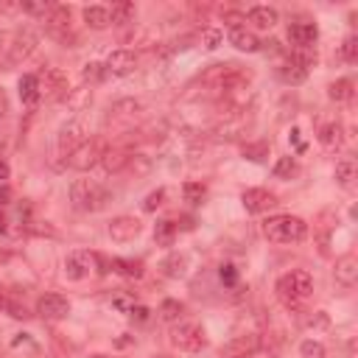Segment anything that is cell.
<instances>
[{
	"mask_svg": "<svg viewBox=\"0 0 358 358\" xmlns=\"http://www.w3.org/2000/svg\"><path fill=\"white\" fill-rule=\"evenodd\" d=\"M36 45H39V34L34 31V25H22V28H14L11 34H6L3 42H0V64H3V70L25 62L36 50Z\"/></svg>",
	"mask_w": 358,
	"mask_h": 358,
	"instance_id": "6da1fadb",
	"label": "cell"
},
{
	"mask_svg": "<svg viewBox=\"0 0 358 358\" xmlns=\"http://www.w3.org/2000/svg\"><path fill=\"white\" fill-rule=\"evenodd\" d=\"M274 291L285 308H302L308 302V296L313 294V274L305 268H294L277 280Z\"/></svg>",
	"mask_w": 358,
	"mask_h": 358,
	"instance_id": "7a4b0ae2",
	"label": "cell"
},
{
	"mask_svg": "<svg viewBox=\"0 0 358 358\" xmlns=\"http://www.w3.org/2000/svg\"><path fill=\"white\" fill-rule=\"evenodd\" d=\"M263 235L271 243H299L308 235V224L299 215H271L263 221Z\"/></svg>",
	"mask_w": 358,
	"mask_h": 358,
	"instance_id": "3957f363",
	"label": "cell"
},
{
	"mask_svg": "<svg viewBox=\"0 0 358 358\" xmlns=\"http://www.w3.org/2000/svg\"><path fill=\"white\" fill-rule=\"evenodd\" d=\"M106 199H109V193H106L95 179H76V182L70 185V201H73V207L81 210V213H95V210H101V207L106 204Z\"/></svg>",
	"mask_w": 358,
	"mask_h": 358,
	"instance_id": "277c9868",
	"label": "cell"
},
{
	"mask_svg": "<svg viewBox=\"0 0 358 358\" xmlns=\"http://www.w3.org/2000/svg\"><path fill=\"white\" fill-rule=\"evenodd\" d=\"M70 20H73V17H70V8H67V6H53L50 14L45 17V31H48V36H53L56 42H62V45H67V48H76L78 34L73 31V22H70Z\"/></svg>",
	"mask_w": 358,
	"mask_h": 358,
	"instance_id": "5b68a950",
	"label": "cell"
},
{
	"mask_svg": "<svg viewBox=\"0 0 358 358\" xmlns=\"http://www.w3.org/2000/svg\"><path fill=\"white\" fill-rule=\"evenodd\" d=\"M168 338L182 352H199V350L207 347V336H204V327L199 322H179V324H173Z\"/></svg>",
	"mask_w": 358,
	"mask_h": 358,
	"instance_id": "8992f818",
	"label": "cell"
},
{
	"mask_svg": "<svg viewBox=\"0 0 358 358\" xmlns=\"http://www.w3.org/2000/svg\"><path fill=\"white\" fill-rule=\"evenodd\" d=\"M36 78H39V98H45V101L67 98L70 81H67V73H64V70H59V67H45Z\"/></svg>",
	"mask_w": 358,
	"mask_h": 358,
	"instance_id": "52a82bcc",
	"label": "cell"
},
{
	"mask_svg": "<svg viewBox=\"0 0 358 358\" xmlns=\"http://www.w3.org/2000/svg\"><path fill=\"white\" fill-rule=\"evenodd\" d=\"M103 140L101 137H92V140H84L70 157H67V165L73 168V171H90V168H95L98 162H101V157H103Z\"/></svg>",
	"mask_w": 358,
	"mask_h": 358,
	"instance_id": "ba28073f",
	"label": "cell"
},
{
	"mask_svg": "<svg viewBox=\"0 0 358 358\" xmlns=\"http://www.w3.org/2000/svg\"><path fill=\"white\" fill-rule=\"evenodd\" d=\"M84 140H87V126H84L81 117H73V120H67V123L59 129V134H56V151H59L62 157H70Z\"/></svg>",
	"mask_w": 358,
	"mask_h": 358,
	"instance_id": "9c48e42d",
	"label": "cell"
},
{
	"mask_svg": "<svg viewBox=\"0 0 358 358\" xmlns=\"http://www.w3.org/2000/svg\"><path fill=\"white\" fill-rule=\"evenodd\" d=\"M101 263V257L95 252H87V249H76L64 257V277L67 280H84L90 277V271Z\"/></svg>",
	"mask_w": 358,
	"mask_h": 358,
	"instance_id": "30bf717a",
	"label": "cell"
},
{
	"mask_svg": "<svg viewBox=\"0 0 358 358\" xmlns=\"http://www.w3.org/2000/svg\"><path fill=\"white\" fill-rule=\"evenodd\" d=\"M36 313H39L42 319L59 322V319H64V316L70 313V299L62 296V294H45V296H39V302H36Z\"/></svg>",
	"mask_w": 358,
	"mask_h": 358,
	"instance_id": "8fae6325",
	"label": "cell"
},
{
	"mask_svg": "<svg viewBox=\"0 0 358 358\" xmlns=\"http://www.w3.org/2000/svg\"><path fill=\"white\" fill-rule=\"evenodd\" d=\"M140 221L134 218V215H117V218H112L109 221V238L115 241V243H129V241H134L137 235H140Z\"/></svg>",
	"mask_w": 358,
	"mask_h": 358,
	"instance_id": "7c38bea8",
	"label": "cell"
},
{
	"mask_svg": "<svg viewBox=\"0 0 358 358\" xmlns=\"http://www.w3.org/2000/svg\"><path fill=\"white\" fill-rule=\"evenodd\" d=\"M241 201H243V207L249 213H266V210H271L277 204V196L271 190H266V187H246L241 193Z\"/></svg>",
	"mask_w": 358,
	"mask_h": 358,
	"instance_id": "4fadbf2b",
	"label": "cell"
},
{
	"mask_svg": "<svg viewBox=\"0 0 358 358\" xmlns=\"http://www.w3.org/2000/svg\"><path fill=\"white\" fill-rule=\"evenodd\" d=\"M257 347H260V336L257 333H243V336H235L232 341H227L221 347V358H243Z\"/></svg>",
	"mask_w": 358,
	"mask_h": 358,
	"instance_id": "5bb4252c",
	"label": "cell"
},
{
	"mask_svg": "<svg viewBox=\"0 0 358 358\" xmlns=\"http://www.w3.org/2000/svg\"><path fill=\"white\" fill-rule=\"evenodd\" d=\"M106 73L112 76H129L134 67H137V56L129 50V48H120V50H112L109 59H106Z\"/></svg>",
	"mask_w": 358,
	"mask_h": 358,
	"instance_id": "9a60e30c",
	"label": "cell"
},
{
	"mask_svg": "<svg viewBox=\"0 0 358 358\" xmlns=\"http://www.w3.org/2000/svg\"><path fill=\"white\" fill-rule=\"evenodd\" d=\"M333 274H336V282H338V285L352 288V285L358 282V257H355V255H344V257H338Z\"/></svg>",
	"mask_w": 358,
	"mask_h": 358,
	"instance_id": "2e32d148",
	"label": "cell"
},
{
	"mask_svg": "<svg viewBox=\"0 0 358 358\" xmlns=\"http://www.w3.org/2000/svg\"><path fill=\"white\" fill-rule=\"evenodd\" d=\"M288 39L296 48H313V42L319 39V28H316V22H291L288 25Z\"/></svg>",
	"mask_w": 358,
	"mask_h": 358,
	"instance_id": "e0dca14e",
	"label": "cell"
},
{
	"mask_svg": "<svg viewBox=\"0 0 358 358\" xmlns=\"http://www.w3.org/2000/svg\"><path fill=\"white\" fill-rule=\"evenodd\" d=\"M277 78L282 81V84H302L305 78H308V67H302L299 62H294L291 56H285L280 64H277Z\"/></svg>",
	"mask_w": 358,
	"mask_h": 358,
	"instance_id": "ac0fdd59",
	"label": "cell"
},
{
	"mask_svg": "<svg viewBox=\"0 0 358 358\" xmlns=\"http://www.w3.org/2000/svg\"><path fill=\"white\" fill-rule=\"evenodd\" d=\"M246 20H249L255 28L268 31V28H274V25H277L280 14H277V8H271V6H252V8L246 11Z\"/></svg>",
	"mask_w": 358,
	"mask_h": 358,
	"instance_id": "d6986e66",
	"label": "cell"
},
{
	"mask_svg": "<svg viewBox=\"0 0 358 358\" xmlns=\"http://www.w3.org/2000/svg\"><path fill=\"white\" fill-rule=\"evenodd\" d=\"M229 45L238 48V50H243V53H257L263 42L252 31H246V28H232L229 31Z\"/></svg>",
	"mask_w": 358,
	"mask_h": 358,
	"instance_id": "ffe728a7",
	"label": "cell"
},
{
	"mask_svg": "<svg viewBox=\"0 0 358 358\" xmlns=\"http://www.w3.org/2000/svg\"><path fill=\"white\" fill-rule=\"evenodd\" d=\"M319 145L322 148H327V151H336V148H341V143H344V129H341V123H324L322 129H319Z\"/></svg>",
	"mask_w": 358,
	"mask_h": 358,
	"instance_id": "44dd1931",
	"label": "cell"
},
{
	"mask_svg": "<svg viewBox=\"0 0 358 358\" xmlns=\"http://www.w3.org/2000/svg\"><path fill=\"white\" fill-rule=\"evenodd\" d=\"M129 157L131 154L126 148H106L103 157H101V165H103L106 173H117V171H123L129 165Z\"/></svg>",
	"mask_w": 358,
	"mask_h": 358,
	"instance_id": "7402d4cb",
	"label": "cell"
},
{
	"mask_svg": "<svg viewBox=\"0 0 358 358\" xmlns=\"http://www.w3.org/2000/svg\"><path fill=\"white\" fill-rule=\"evenodd\" d=\"M109 268L117 271L126 280H140L143 277V263L140 260H131V257H112L109 260Z\"/></svg>",
	"mask_w": 358,
	"mask_h": 358,
	"instance_id": "603a6c76",
	"label": "cell"
},
{
	"mask_svg": "<svg viewBox=\"0 0 358 358\" xmlns=\"http://www.w3.org/2000/svg\"><path fill=\"white\" fill-rule=\"evenodd\" d=\"M134 17H137V8H134V3H129V0H117V3H112V8H109L112 25H131Z\"/></svg>",
	"mask_w": 358,
	"mask_h": 358,
	"instance_id": "cb8c5ba5",
	"label": "cell"
},
{
	"mask_svg": "<svg viewBox=\"0 0 358 358\" xmlns=\"http://www.w3.org/2000/svg\"><path fill=\"white\" fill-rule=\"evenodd\" d=\"M84 22H87L90 28H95V31L109 28V25H112L109 8H106V6H87V8H84Z\"/></svg>",
	"mask_w": 358,
	"mask_h": 358,
	"instance_id": "d4e9b609",
	"label": "cell"
},
{
	"mask_svg": "<svg viewBox=\"0 0 358 358\" xmlns=\"http://www.w3.org/2000/svg\"><path fill=\"white\" fill-rule=\"evenodd\" d=\"M355 176H358L355 159H352V157H341V159L336 162V182H338L341 187H352Z\"/></svg>",
	"mask_w": 358,
	"mask_h": 358,
	"instance_id": "484cf974",
	"label": "cell"
},
{
	"mask_svg": "<svg viewBox=\"0 0 358 358\" xmlns=\"http://www.w3.org/2000/svg\"><path fill=\"white\" fill-rule=\"evenodd\" d=\"M17 90H20V98H22V103H36L39 101V78L36 76H22L20 81H17Z\"/></svg>",
	"mask_w": 358,
	"mask_h": 358,
	"instance_id": "4316f807",
	"label": "cell"
},
{
	"mask_svg": "<svg viewBox=\"0 0 358 358\" xmlns=\"http://www.w3.org/2000/svg\"><path fill=\"white\" fill-rule=\"evenodd\" d=\"M140 109H143V103H140V101H134V98H123V101L112 103L109 117H115V120H131Z\"/></svg>",
	"mask_w": 358,
	"mask_h": 358,
	"instance_id": "83f0119b",
	"label": "cell"
},
{
	"mask_svg": "<svg viewBox=\"0 0 358 358\" xmlns=\"http://www.w3.org/2000/svg\"><path fill=\"white\" fill-rule=\"evenodd\" d=\"M162 274L165 277H171V280H179V277H185V271H187V255H171V257H165L162 260Z\"/></svg>",
	"mask_w": 358,
	"mask_h": 358,
	"instance_id": "f1b7e54d",
	"label": "cell"
},
{
	"mask_svg": "<svg viewBox=\"0 0 358 358\" xmlns=\"http://www.w3.org/2000/svg\"><path fill=\"white\" fill-rule=\"evenodd\" d=\"M90 101H92V90L90 87H78V90H70L67 92V106L73 112H84L90 106Z\"/></svg>",
	"mask_w": 358,
	"mask_h": 358,
	"instance_id": "f546056e",
	"label": "cell"
},
{
	"mask_svg": "<svg viewBox=\"0 0 358 358\" xmlns=\"http://www.w3.org/2000/svg\"><path fill=\"white\" fill-rule=\"evenodd\" d=\"M154 241L159 243V246H171L173 241H176V224L173 221H157L154 224Z\"/></svg>",
	"mask_w": 358,
	"mask_h": 358,
	"instance_id": "4dcf8cb0",
	"label": "cell"
},
{
	"mask_svg": "<svg viewBox=\"0 0 358 358\" xmlns=\"http://www.w3.org/2000/svg\"><path fill=\"white\" fill-rule=\"evenodd\" d=\"M0 310H6V313L14 316V319H28V316H31L22 302H17L14 296H6V294H0Z\"/></svg>",
	"mask_w": 358,
	"mask_h": 358,
	"instance_id": "1f68e13d",
	"label": "cell"
},
{
	"mask_svg": "<svg viewBox=\"0 0 358 358\" xmlns=\"http://www.w3.org/2000/svg\"><path fill=\"white\" fill-rule=\"evenodd\" d=\"M327 95H330V101H347V98L352 95V81H350V78L333 81V84L327 87Z\"/></svg>",
	"mask_w": 358,
	"mask_h": 358,
	"instance_id": "d6a6232c",
	"label": "cell"
},
{
	"mask_svg": "<svg viewBox=\"0 0 358 358\" xmlns=\"http://www.w3.org/2000/svg\"><path fill=\"white\" fill-rule=\"evenodd\" d=\"M182 313H185V305H182L179 299H162V305H159V316H162L165 322H176Z\"/></svg>",
	"mask_w": 358,
	"mask_h": 358,
	"instance_id": "836d02e7",
	"label": "cell"
},
{
	"mask_svg": "<svg viewBox=\"0 0 358 358\" xmlns=\"http://www.w3.org/2000/svg\"><path fill=\"white\" fill-rule=\"evenodd\" d=\"M103 76H106V67H103L101 62H87V64H84V81H87L90 87H92V84H101Z\"/></svg>",
	"mask_w": 358,
	"mask_h": 358,
	"instance_id": "e575fe53",
	"label": "cell"
},
{
	"mask_svg": "<svg viewBox=\"0 0 358 358\" xmlns=\"http://www.w3.org/2000/svg\"><path fill=\"white\" fill-rule=\"evenodd\" d=\"M294 173H296V159H294V157H280V159L274 162V176L291 179Z\"/></svg>",
	"mask_w": 358,
	"mask_h": 358,
	"instance_id": "d590c367",
	"label": "cell"
},
{
	"mask_svg": "<svg viewBox=\"0 0 358 358\" xmlns=\"http://www.w3.org/2000/svg\"><path fill=\"white\" fill-rule=\"evenodd\" d=\"M126 168H131L134 176H145V173L151 171V157H145V154H131Z\"/></svg>",
	"mask_w": 358,
	"mask_h": 358,
	"instance_id": "8d00e7d4",
	"label": "cell"
},
{
	"mask_svg": "<svg viewBox=\"0 0 358 358\" xmlns=\"http://www.w3.org/2000/svg\"><path fill=\"white\" fill-rule=\"evenodd\" d=\"M182 193H185V201H190V204H201L207 187H204L201 182H187V185L182 187Z\"/></svg>",
	"mask_w": 358,
	"mask_h": 358,
	"instance_id": "74e56055",
	"label": "cell"
},
{
	"mask_svg": "<svg viewBox=\"0 0 358 358\" xmlns=\"http://www.w3.org/2000/svg\"><path fill=\"white\" fill-rule=\"evenodd\" d=\"M299 352H302V358H324V355H327L324 344H322V341H313V338L302 341V344H299Z\"/></svg>",
	"mask_w": 358,
	"mask_h": 358,
	"instance_id": "f35d334b",
	"label": "cell"
},
{
	"mask_svg": "<svg viewBox=\"0 0 358 358\" xmlns=\"http://www.w3.org/2000/svg\"><path fill=\"white\" fill-rule=\"evenodd\" d=\"M341 59L350 62V64L358 62V36H355V34H350V36L341 42Z\"/></svg>",
	"mask_w": 358,
	"mask_h": 358,
	"instance_id": "ab89813d",
	"label": "cell"
},
{
	"mask_svg": "<svg viewBox=\"0 0 358 358\" xmlns=\"http://www.w3.org/2000/svg\"><path fill=\"white\" fill-rule=\"evenodd\" d=\"M165 196H168V190H165V187L151 190V193L145 196V201H143V210H145V213H154L157 207H162V204H165Z\"/></svg>",
	"mask_w": 358,
	"mask_h": 358,
	"instance_id": "60d3db41",
	"label": "cell"
},
{
	"mask_svg": "<svg viewBox=\"0 0 358 358\" xmlns=\"http://www.w3.org/2000/svg\"><path fill=\"white\" fill-rule=\"evenodd\" d=\"M50 8H53V3H48V0H39V3H20V11H25V14H42V17H48L50 14Z\"/></svg>",
	"mask_w": 358,
	"mask_h": 358,
	"instance_id": "b9f144b4",
	"label": "cell"
},
{
	"mask_svg": "<svg viewBox=\"0 0 358 358\" xmlns=\"http://www.w3.org/2000/svg\"><path fill=\"white\" fill-rule=\"evenodd\" d=\"M221 42H224V34H221L218 28H204V31H201V45H204L207 50H215Z\"/></svg>",
	"mask_w": 358,
	"mask_h": 358,
	"instance_id": "7bdbcfd3",
	"label": "cell"
},
{
	"mask_svg": "<svg viewBox=\"0 0 358 358\" xmlns=\"http://www.w3.org/2000/svg\"><path fill=\"white\" fill-rule=\"evenodd\" d=\"M134 305H137V299H134L131 294H115V296H112V308L120 310V313H131Z\"/></svg>",
	"mask_w": 358,
	"mask_h": 358,
	"instance_id": "ee69618b",
	"label": "cell"
},
{
	"mask_svg": "<svg viewBox=\"0 0 358 358\" xmlns=\"http://www.w3.org/2000/svg\"><path fill=\"white\" fill-rule=\"evenodd\" d=\"M218 277H221V282H224L227 288H232V285L238 282V271H235V266H229V263H224V266H221Z\"/></svg>",
	"mask_w": 358,
	"mask_h": 358,
	"instance_id": "f6af8a7d",
	"label": "cell"
},
{
	"mask_svg": "<svg viewBox=\"0 0 358 358\" xmlns=\"http://www.w3.org/2000/svg\"><path fill=\"white\" fill-rule=\"evenodd\" d=\"M305 324H308V327H313V330H316V327L322 330V327H327V324H330V319H327V313H324V310H316L313 316H308V322H305Z\"/></svg>",
	"mask_w": 358,
	"mask_h": 358,
	"instance_id": "bcb514c9",
	"label": "cell"
},
{
	"mask_svg": "<svg viewBox=\"0 0 358 358\" xmlns=\"http://www.w3.org/2000/svg\"><path fill=\"white\" fill-rule=\"evenodd\" d=\"M263 154H266L263 143L260 145H243V157H249V159H263Z\"/></svg>",
	"mask_w": 358,
	"mask_h": 358,
	"instance_id": "7dc6e473",
	"label": "cell"
},
{
	"mask_svg": "<svg viewBox=\"0 0 358 358\" xmlns=\"http://www.w3.org/2000/svg\"><path fill=\"white\" fill-rule=\"evenodd\" d=\"M11 347H14V350H17V347H31V350H36V347H34V341H31V336H28V333H17V336H14V338H11Z\"/></svg>",
	"mask_w": 358,
	"mask_h": 358,
	"instance_id": "c3c4849f",
	"label": "cell"
},
{
	"mask_svg": "<svg viewBox=\"0 0 358 358\" xmlns=\"http://www.w3.org/2000/svg\"><path fill=\"white\" fill-rule=\"evenodd\" d=\"M148 313H151V310H148V308H145V305H134V308H131V313H129V316H131V319H134V322H145V319H148Z\"/></svg>",
	"mask_w": 358,
	"mask_h": 358,
	"instance_id": "681fc988",
	"label": "cell"
},
{
	"mask_svg": "<svg viewBox=\"0 0 358 358\" xmlns=\"http://www.w3.org/2000/svg\"><path fill=\"white\" fill-rule=\"evenodd\" d=\"M243 358H274V352H271L268 347H263V344H260L257 350H252V352H249V355H243Z\"/></svg>",
	"mask_w": 358,
	"mask_h": 358,
	"instance_id": "f907efd6",
	"label": "cell"
},
{
	"mask_svg": "<svg viewBox=\"0 0 358 358\" xmlns=\"http://www.w3.org/2000/svg\"><path fill=\"white\" fill-rule=\"evenodd\" d=\"M8 201H11V190H8V185H0V207Z\"/></svg>",
	"mask_w": 358,
	"mask_h": 358,
	"instance_id": "816d5d0a",
	"label": "cell"
},
{
	"mask_svg": "<svg viewBox=\"0 0 358 358\" xmlns=\"http://www.w3.org/2000/svg\"><path fill=\"white\" fill-rule=\"evenodd\" d=\"M6 112H8V98H6V90L0 87V117H6Z\"/></svg>",
	"mask_w": 358,
	"mask_h": 358,
	"instance_id": "f5cc1de1",
	"label": "cell"
},
{
	"mask_svg": "<svg viewBox=\"0 0 358 358\" xmlns=\"http://www.w3.org/2000/svg\"><path fill=\"white\" fill-rule=\"evenodd\" d=\"M8 176H11V168L0 159V185H6V179H8Z\"/></svg>",
	"mask_w": 358,
	"mask_h": 358,
	"instance_id": "db71d44e",
	"label": "cell"
},
{
	"mask_svg": "<svg viewBox=\"0 0 358 358\" xmlns=\"http://www.w3.org/2000/svg\"><path fill=\"white\" fill-rule=\"evenodd\" d=\"M6 224H8V218H6V213L0 210V232H6Z\"/></svg>",
	"mask_w": 358,
	"mask_h": 358,
	"instance_id": "11a10c76",
	"label": "cell"
}]
</instances>
